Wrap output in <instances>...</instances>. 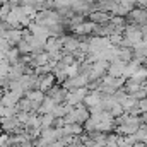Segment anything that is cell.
I'll list each match as a JSON object with an SVG mask.
<instances>
[{
	"instance_id": "cell-2",
	"label": "cell",
	"mask_w": 147,
	"mask_h": 147,
	"mask_svg": "<svg viewBox=\"0 0 147 147\" xmlns=\"http://www.w3.org/2000/svg\"><path fill=\"white\" fill-rule=\"evenodd\" d=\"M26 99H29L31 103H41L45 99V94L39 89H36V91H28L26 92Z\"/></svg>"
},
{
	"instance_id": "cell-1",
	"label": "cell",
	"mask_w": 147,
	"mask_h": 147,
	"mask_svg": "<svg viewBox=\"0 0 147 147\" xmlns=\"http://www.w3.org/2000/svg\"><path fill=\"white\" fill-rule=\"evenodd\" d=\"M53 108H55L53 99H51V98H45V99L41 101V105H39L38 111H39V113H51V111H53Z\"/></svg>"
},
{
	"instance_id": "cell-4",
	"label": "cell",
	"mask_w": 147,
	"mask_h": 147,
	"mask_svg": "<svg viewBox=\"0 0 147 147\" xmlns=\"http://www.w3.org/2000/svg\"><path fill=\"white\" fill-rule=\"evenodd\" d=\"M84 103H86V106H96V105L101 103V98H99L98 92H94V94H91V96H86V98H84Z\"/></svg>"
},
{
	"instance_id": "cell-3",
	"label": "cell",
	"mask_w": 147,
	"mask_h": 147,
	"mask_svg": "<svg viewBox=\"0 0 147 147\" xmlns=\"http://www.w3.org/2000/svg\"><path fill=\"white\" fill-rule=\"evenodd\" d=\"M53 80H55V79H53V75H46L45 79H41V80H39L38 89H39L41 92H43V91H50V89L53 87Z\"/></svg>"
},
{
	"instance_id": "cell-5",
	"label": "cell",
	"mask_w": 147,
	"mask_h": 147,
	"mask_svg": "<svg viewBox=\"0 0 147 147\" xmlns=\"http://www.w3.org/2000/svg\"><path fill=\"white\" fill-rule=\"evenodd\" d=\"M91 19H92L94 22H106V21H108V16H106V14L94 12V14H91Z\"/></svg>"
}]
</instances>
